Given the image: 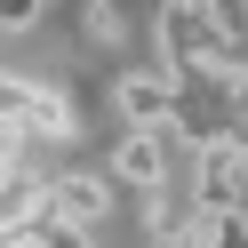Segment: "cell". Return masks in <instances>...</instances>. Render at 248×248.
<instances>
[{
  "label": "cell",
  "instance_id": "5",
  "mask_svg": "<svg viewBox=\"0 0 248 248\" xmlns=\"http://www.w3.org/2000/svg\"><path fill=\"white\" fill-rule=\"evenodd\" d=\"M80 32H88V48H120V40H128V16H120L112 0H88V8H80Z\"/></svg>",
  "mask_w": 248,
  "mask_h": 248
},
{
  "label": "cell",
  "instance_id": "4",
  "mask_svg": "<svg viewBox=\"0 0 248 248\" xmlns=\"http://www.w3.org/2000/svg\"><path fill=\"white\" fill-rule=\"evenodd\" d=\"M48 200L72 216V224H96L104 208H112V192H104V176H48Z\"/></svg>",
  "mask_w": 248,
  "mask_h": 248
},
{
  "label": "cell",
  "instance_id": "1",
  "mask_svg": "<svg viewBox=\"0 0 248 248\" xmlns=\"http://www.w3.org/2000/svg\"><path fill=\"white\" fill-rule=\"evenodd\" d=\"M112 112L128 120V128H184V80L176 72H120L112 80Z\"/></svg>",
  "mask_w": 248,
  "mask_h": 248
},
{
  "label": "cell",
  "instance_id": "6",
  "mask_svg": "<svg viewBox=\"0 0 248 248\" xmlns=\"http://www.w3.org/2000/svg\"><path fill=\"white\" fill-rule=\"evenodd\" d=\"M32 232H40V248H96V240H88V224H72L56 200L40 208V224H32Z\"/></svg>",
  "mask_w": 248,
  "mask_h": 248
},
{
  "label": "cell",
  "instance_id": "8",
  "mask_svg": "<svg viewBox=\"0 0 248 248\" xmlns=\"http://www.w3.org/2000/svg\"><path fill=\"white\" fill-rule=\"evenodd\" d=\"M152 248H192V240H152Z\"/></svg>",
  "mask_w": 248,
  "mask_h": 248
},
{
  "label": "cell",
  "instance_id": "7",
  "mask_svg": "<svg viewBox=\"0 0 248 248\" xmlns=\"http://www.w3.org/2000/svg\"><path fill=\"white\" fill-rule=\"evenodd\" d=\"M40 8H48V0H0V32H24Z\"/></svg>",
  "mask_w": 248,
  "mask_h": 248
},
{
  "label": "cell",
  "instance_id": "3",
  "mask_svg": "<svg viewBox=\"0 0 248 248\" xmlns=\"http://www.w3.org/2000/svg\"><path fill=\"white\" fill-rule=\"evenodd\" d=\"M112 176L136 184V192H160L168 184V128H128L112 144Z\"/></svg>",
  "mask_w": 248,
  "mask_h": 248
},
{
  "label": "cell",
  "instance_id": "2",
  "mask_svg": "<svg viewBox=\"0 0 248 248\" xmlns=\"http://www.w3.org/2000/svg\"><path fill=\"white\" fill-rule=\"evenodd\" d=\"M0 120H16V128H32V136H56V144L80 128V120H72V104L56 96V88L16 80V72H0Z\"/></svg>",
  "mask_w": 248,
  "mask_h": 248
}]
</instances>
